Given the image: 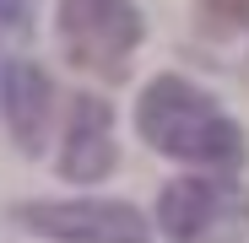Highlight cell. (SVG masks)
I'll return each instance as SVG.
<instances>
[{
    "mask_svg": "<svg viewBox=\"0 0 249 243\" xmlns=\"http://www.w3.org/2000/svg\"><path fill=\"white\" fill-rule=\"evenodd\" d=\"M136 125L152 141V151L179 162H217L233 168L244 157V130L184 76H157L136 103Z\"/></svg>",
    "mask_w": 249,
    "mask_h": 243,
    "instance_id": "obj_1",
    "label": "cell"
},
{
    "mask_svg": "<svg viewBox=\"0 0 249 243\" xmlns=\"http://www.w3.org/2000/svg\"><path fill=\"white\" fill-rule=\"evenodd\" d=\"M157 222L174 243H244L249 238V194L228 178H179L162 189Z\"/></svg>",
    "mask_w": 249,
    "mask_h": 243,
    "instance_id": "obj_2",
    "label": "cell"
},
{
    "mask_svg": "<svg viewBox=\"0 0 249 243\" xmlns=\"http://www.w3.org/2000/svg\"><path fill=\"white\" fill-rule=\"evenodd\" d=\"M141 32L146 27L130 0H60V44L81 70L124 76V60L136 54Z\"/></svg>",
    "mask_w": 249,
    "mask_h": 243,
    "instance_id": "obj_3",
    "label": "cell"
},
{
    "mask_svg": "<svg viewBox=\"0 0 249 243\" xmlns=\"http://www.w3.org/2000/svg\"><path fill=\"white\" fill-rule=\"evenodd\" d=\"M17 222L54 243H146V222L124 200H44L17 206Z\"/></svg>",
    "mask_w": 249,
    "mask_h": 243,
    "instance_id": "obj_4",
    "label": "cell"
},
{
    "mask_svg": "<svg viewBox=\"0 0 249 243\" xmlns=\"http://www.w3.org/2000/svg\"><path fill=\"white\" fill-rule=\"evenodd\" d=\"M114 168V119L103 97H76L71 108V135L60 151V173L76 184H92Z\"/></svg>",
    "mask_w": 249,
    "mask_h": 243,
    "instance_id": "obj_5",
    "label": "cell"
},
{
    "mask_svg": "<svg viewBox=\"0 0 249 243\" xmlns=\"http://www.w3.org/2000/svg\"><path fill=\"white\" fill-rule=\"evenodd\" d=\"M49 103H54V92H49V76L38 70V65H27V60L6 65V81H0V113H6V125H11V135H17L22 151L44 146Z\"/></svg>",
    "mask_w": 249,
    "mask_h": 243,
    "instance_id": "obj_6",
    "label": "cell"
},
{
    "mask_svg": "<svg viewBox=\"0 0 249 243\" xmlns=\"http://www.w3.org/2000/svg\"><path fill=\"white\" fill-rule=\"evenodd\" d=\"M27 38V0H0V65H6Z\"/></svg>",
    "mask_w": 249,
    "mask_h": 243,
    "instance_id": "obj_7",
    "label": "cell"
},
{
    "mask_svg": "<svg viewBox=\"0 0 249 243\" xmlns=\"http://www.w3.org/2000/svg\"><path fill=\"white\" fill-rule=\"evenodd\" d=\"M206 16L222 22V27H249V0H200Z\"/></svg>",
    "mask_w": 249,
    "mask_h": 243,
    "instance_id": "obj_8",
    "label": "cell"
}]
</instances>
